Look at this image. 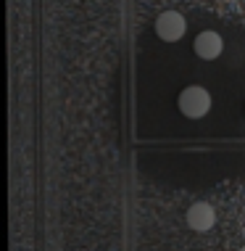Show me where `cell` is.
<instances>
[{
  "mask_svg": "<svg viewBox=\"0 0 245 251\" xmlns=\"http://www.w3.org/2000/svg\"><path fill=\"white\" fill-rule=\"evenodd\" d=\"M179 111L187 119H203L211 111V93L200 85H190L179 93Z\"/></svg>",
  "mask_w": 245,
  "mask_h": 251,
  "instance_id": "1",
  "label": "cell"
},
{
  "mask_svg": "<svg viewBox=\"0 0 245 251\" xmlns=\"http://www.w3.org/2000/svg\"><path fill=\"white\" fill-rule=\"evenodd\" d=\"M156 35H158L163 43H177V40L185 37L187 32V22L185 16H182L179 11H163L158 13V19H156Z\"/></svg>",
  "mask_w": 245,
  "mask_h": 251,
  "instance_id": "2",
  "label": "cell"
},
{
  "mask_svg": "<svg viewBox=\"0 0 245 251\" xmlns=\"http://www.w3.org/2000/svg\"><path fill=\"white\" fill-rule=\"evenodd\" d=\"M216 225V209L208 201H195L187 209V227L195 233H208Z\"/></svg>",
  "mask_w": 245,
  "mask_h": 251,
  "instance_id": "3",
  "label": "cell"
},
{
  "mask_svg": "<svg viewBox=\"0 0 245 251\" xmlns=\"http://www.w3.org/2000/svg\"><path fill=\"white\" fill-rule=\"evenodd\" d=\"M193 48H195V53H198V58H203V61H216V58L222 56V50H224V40H222L219 32L203 29L200 35L195 37Z\"/></svg>",
  "mask_w": 245,
  "mask_h": 251,
  "instance_id": "4",
  "label": "cell"
},
{
  "mask_svg": "<svg viewBox=\"0 0 245 251\" xmlns=\"http://www.w3.org/2000/svg\"><path fill=\"white\" fill-rule=\"evenodd\" d=\"M240 251H245V246H243V249H240Z\"/></svg>",
  "mask_w": 245,
  "mask_h": 251,
  "instance_id": "5",
  "label": "cell"
}]
</instances>
